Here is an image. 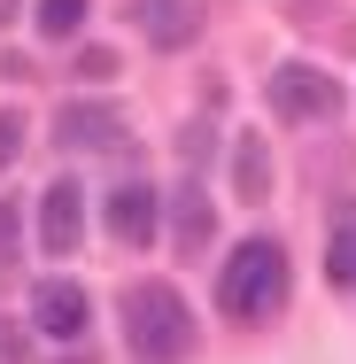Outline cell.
Instances as JSON below:
<instances>
[{"instance_id":"obj_2","label":"cell","mask_w":356,"mask_h":364,"mask_svg":"<svg viewBox=\"0 0 356 364\" xmlns=\"http://www.w3.org/2000/svg\"><path fill=\"white\" fill-rule=\"evenodd\" d=\"M124 349H132V364H186L194 357L186 294L163 287V279H132L124 287Z\"/></svg>"},{"instance_id":"obj_7","label":"cell","mask_w":356,"mask_h":364,"mask_svg":"<svg viewBox=\"0 0 356 364\" xmlns=\"http://www.w3.org/2000/svg\"><path fill=\"white\" fill-rule=\"evenodd\" d=\"M210 232H217V210H210V194L186 178V186H171V248L194 264V256H210Z\"/></svg>"},{"instance_id":"obj_10","label":"cell","mask_w":356,"mask_h":364,"mask_svg":"<svg viewBox=\"0 0 356 364\" xmlns=\"http://www.w3.org/2000/svg\"><path fill=\"white\" fill-rule=\"evenodd\" d=\"M325 279H333L341 294L356 287V202L333 210V232H325Z\"/></svg>"},{"instance_id":"obj_4","label":"cell","mask_w":356,"mask_h":364,"mask_svg":"<svg viewBox=\"0 0 356 364\" xmlns=\"http://www.w3.org/2000/svg\"><path fill=\"white\" fill-rule=\"evenodd\" d=\"M31 326H39L47 341H85L93 294L77 287V279H39V287H31Z\"/></svg>"},{"instance_id":"obj_5","label":"cell","mask_w":356,"mask_h":364,"mask_svg":"<svg viewBox=\"0 0 356 364\" xmlns=\"http://www.w3.org/2000/svg\"><path fill=\"white\" fill-rule=\"evenodd\" d=\"M77 240H85V186L77 178L39 186V256H77Z\"/></svg>"},{"instance_id":"obj_3","label":"cell","mask_w":356,"mask_h":364,"mask_svg":"<svg viewBox=\"0 0 356 364\" xmlns=\"http://www.w3.org/2000/svg\"><path fill=\"white\" fill-rule=\"evenodd\" d=\"M264 101H271V117H279L286 132H302V124H333V117L349 109L341 77L310 70V63H279V70H271V85H264Z\"/></svg>"},{"instance_id":"obj_11","label":"cell","mask_w":356,"mask_h":364,"mask_svg":"<svg viewBox=\"0 0 356 364\" xmlns=\"http://www.w3.org/2000/svg\"><path fill=\"white\" fill-rule=\"evenodd\" d=\"M93 0H39V39H77Z\"/></svg>"},{"instance_id":"obj_12","label":"cell","mask_w":356,"mask_h":364,"mask_svg":"<svg viewBox=\"0 0 356 364\" xmlns=\"http://www.w3.org/2000/svg\"><path fill=\"white\" fill-rule=\"evenodd\" d=\"M70 77L77 85H109V77H117V55H109V47H85V55L70 63Z\"/></svg>"},{"instance_id":"obj_9","label":"cell","mask_w":356,"mask_h":364,"mask_svg":"<svg viewBox=\"0 0 356 364\" xmlns=\"http://www.w3.org/2000/svg\"><path fill=\"white\" fill-rule=\"evenodd\" d=\"M232 202H271V140L264 132L232 140Z\"/></svg>"},{"instance_id":"obj_13","label":"cell","mask_w":356,"mask_h":364,"mask_svg":"<svg viewBox=\"0 0 356 364\" xmlns=\"http://www.w3.org/2000/svg\"><path fill=\"white\" fill-rule=\"evenodd\" d=\"M23 132H31V124H23V109H0V178H8V163L23 155Z\"/></svg>"},{"instance_id":"obj_8","label":"cell","mask_w":356,"mask_h":364,"mask_svg":"<svg viewBox=\"0 0 356 364\" xmlns=\"http://www.w3.org/2000/svg\"><path fill=\"white\" fill-rule=\"evenodd\" d=\"M117 132H124V117L109 101H63V117H55V140L63 147H109Z\"/></svg>"},{"instance_id":"obj_14","label":"cell","mask_w":356,"mask_h":364,"mask_svg":"<svg viewBox=\"0 0 356 364\" xmlns=\"http://www.w3.org/2000/svg\"><path fill=\"white\" fill-rule=\"evenodd\" d=\"M16 240H23V202H16V194H0V264L16 256Z\"/></svg>"},{"instance_id":"obj_6","label":"cell","mask_w":356,"mask_h":364,"mask_svg":"<svg viewBox=\"0 0 356 364\" xmlns=\"http://www.w3.org/2000/svg\"><path fill=\"white\" fill-rule=\"evenodd\" d=\"M155 218H163V194H155L147 178H124V186L109 194V232H117L124 248H147V240H155Z\"/></svg>"},{"instance_id":"obj_1","label":"cell","mask_w":356,"mask_h":364,"mask_svg":"<svg viewBox=\"0 0 356 364\" xmlns=\"http://www.w3.org/2000/svg\"><path fill=\"white\" fill-rule=\"evenodd\" d=\"M286 294H294V272H286V248L271 240V232L240 240V248L225 256V272H217V310H225V318H240V326L279 318Z\"/></svg>"}]
</instances>
